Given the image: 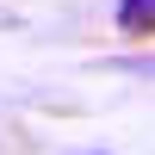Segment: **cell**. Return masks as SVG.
<instances>
[{"label": "cell", "mask_w": 155, "mask_h": 155, "mask_svg": "<svg viewBox=\"0 0 155 155\" xmlns=\"http://www.w3.org/2000/svg\"><path fill=\"white\" fill-rule=\"evenodd\" d=\"M118 37L149 44L155 37V0H118Z\"/></svg>", "instance_id": "6da1fadb"}, {"label": "cell", "mask_w": 155, "mask_h": 155, "mask_svg": "<svg viewBox=\"0 0 155 155\" xmlns=\"http://www.w3.org/2000/svg\"><path fill=\"white\" fill-rule=\"evenodd\" d=\"M130 74H155V62H130Z\"/></svg>", "instance_id": "7a4b0ae2"}]
</instances>
